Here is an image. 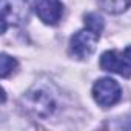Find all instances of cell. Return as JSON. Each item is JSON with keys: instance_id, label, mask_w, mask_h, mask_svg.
Segmentation results:
<instances>
[{"instance_id": "8992f818", "label": "cell", "mask_w": 131, "mask_h": 131, "mask_svg": "<svg viewBox=\"0 0 131 131\" xmlns=\"http://www.w3.org/2000/svg\"><path fill=\"white\" fill-rule=\"evenodd\" d=\"M34 9L39 19L46 25H57L63 14L60 0H34Z\"/></svg>"}, {"instance_id": "7a4b0ae2", "label": "cell", "mask_w": 131, "mask_h": 131, "mask_svg": "<svg viewBox=\"0 0 131 131\" xmlns=\"http://www.w3.org/2000/svg\"><path fill=\"white\" fill-rule=\"evenodd\" d=\"M29 19L28 0H2V31L6 26H22Z\"/></svg>"}, {"instance_id": "9c48e42d", "label": "cell", "mask_w": 131, "mask_h": 131, "mask_svg": "<svg viewBox=\"0 0 131 131\" xmlns=\"http://www.w3.org/2000/svg\"><path fill=\"white\" fill-rule=\"evenodd\" d=\"M16 68H17V60L9 57L8 54H2V71H0L2 79H6Z\"/></svg>"}, {"instance_id": "277c9868", "label": "cell", "mask_w": 131, "mask_h": 131, "mask_svg": "<svg viewBox=\"0 0 131 131\" xmlns=\"http://www.w3.org/2000/svg\"><path fill=\"white\" fill-rule=\"evenodd\" d=\"M93 97L103 108L113 106L120 100V86L111 77L99 79L93 86Z\"/></svg>"}, {"instance_id": "6da1fadb", "label": "cell", "mask_w": 131, "mask_h": 131, "mask_svg": "<svg viewBox=\"0 0 131 131\" xmlns=\"http://www.w3.org/2000/svg\"><path fill=\"white\" fill-rule=\"evenodd\" d=\"M25 106L39 117H48L56 110V96L48 85H34L23 97Z\"/></svg>"}, {"instance_id": "52a82bcc", "label": "cell", "mask_w": 131, "mask_h": 131, "mask_svg": "<svg viewBox=\"0 0 131 131\" xmlns=\"http://www.w3.org/2000/svg\"><path fill=\"white\" fill-rule=\"evenodd\" d=\"M100 6L110 14H120L131 6V0H99Z\"/></svg>"}, {"instance_id": "30bf717a", "label": "cell", "mask_w": 131, "mask_h": 131, "mask_svg": "<svg viewBox=\"0 0 131 131\" xmlns=\"http://www.w3.org/2000/svg\"><path fill=\"white\" fill-rule=\"evenodd\" d=\"M123 54H125V57L128 59V62L131 63V45H129V46H128V48L125 49V52H123Z\"/></svg>"}, {"instance_id": "5b68a950", "label": "cell", "mask_w": 131, "mask_h": 131, "mask_svg": "<svg viewBox=\"0 0 131 131\" xmlns=\"http://www.w3.org/2000/svg\"><path fill=\"white\" fill-rule=\"evenodd\" d=\"M100 68L103 71L116 73L122 77H131V63L125 57V54H119L117 51H106L100 57Z\"/></svg>"}, {"instance_id": "3957f363", "label": "cell", "mask_w": 131, "mask_h": 131, "mask_svg": "<svg viewBox=\"0 0 131 131\" xmlns=\"http://www.w3.org/2000/svg\"><path fill=\"white\" fill-rule=\"evenodd\" d=\"M99 36L100 34H97L88 28L77 31L70 40V54L79 60L88 59L96 49V43L99 40Z\"/></svg>"}, {"instance_id": "ba28073f", "label": "cell", "mask_w": 131, "mask_h": 131, "mask_svg": "<svg viewBox=\"0 0 131 131\" xmlns=\"http://www.w3.org/2000/svg\"><path fill=\"white\" fill-rule=\"evenodd\" d=\"M85 26H86L88 29L97 32V34H100L102 29H103V20H102V17H100L99 14L90 13V14L85 16Z\"/></svg>"}]
</instances>
